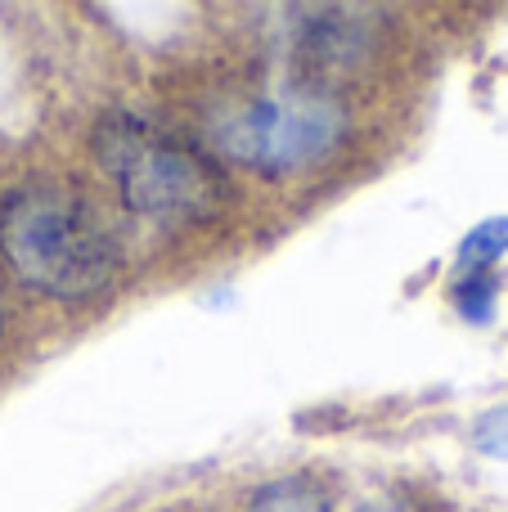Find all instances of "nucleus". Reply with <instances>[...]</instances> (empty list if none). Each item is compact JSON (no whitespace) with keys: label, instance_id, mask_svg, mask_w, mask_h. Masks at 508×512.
I'll return each mask as SVG.
<instances>
[{"label":"nucleus","instance_id":"nucleus-2","mask_svg":"<svg viewBox=\"0 0 508 512\" xmlns=\"http://www.w3.org/2000/svg\"><path fill=\"white\" fill-rule=\"evenodd\" d=\"M95 162L117 185L122 203L149 221L203 225L225 212V171L194 140L162 131L135 113H104L90 135Z\"/></svg>","mask_w":508,"mask_h":512},{"label":"nucleus","instance_id":"nucleus-4","mask_svg":"<svg viewBox=\"0 0 508 512\" xmlns=\"http://www.w3.org/2000/svg\"><path fill=\"white\" fill-rule=\"evenodd\" d=\"M248 512H333V490L329 481L311 477V472H297V477L261 486L252 495Z\"/></svg>","mask_w":508,"mask_h":512},{"label":"nucleus","instance_id":"nucleus-6","mask_svg":"<svg viewBox=\"0 0 508 512\" xmlns=\"http://www.w3.org/2000/svg\"><path fill=\"white\" fill-rule=\"evenodd\" d=\"M455 306L464 319H473V324H486L495 310V274L482 270V274H464L455 288Z\"/></svg>","mask_w":508,"mask_h":512},{"label":"nucleus","instance_id":"nucleus-5","mask_svg":"<svg viewBox=\"0 0 508 512\" xmlns=\"http://www.w3.org/2000/svg\"><path fill=\"white\" fill-rule=\"evenodd\" d=\"M504 252H508V221L495 216V221H482L477 230H468V239L459 243V270L482 274V270H491Z\"/></svg>","mask_w":508,"mask_h":512},{"label":"nucleus","instance_id":"nucleus-7","mask_svg":"<svg viewBox=\"0 0 508 512\" xmlns=\"http://www.w3.org/2000/svg\"><path fill=\"white\" fill-rule=\"evenodd\" d=\"M473 445L491 459H508V409H491L482 414V423L473 427Z\"/></svg>","mask_w":508,"mask_h":512},{"label":"nucleus","instance_id":"nucleus-8","mask_svg":"<svg viewBox=\"0 0 508 512\" xmlns=\"http://www.w3.org/2000/svg\"><path fill=\"white\" fill-rule=\"evenodd\" d=\"M360 512H428L419 504V499H410V495H387V499H374V504H365Z\"/></svg>","mask_w":508,"mask_h":512},{"label":"nucleus","instance_id":"nucleus-3","mask_svg":"<svg viewBox=\"0 0 508 512\" xmlns=\"http://www.w3.org/2000/svg\"><path fill=\"white\" fill-rule=\"evenodd\" d=\"M347 108L315 81L230 104L207 131L216 158L261 176H297L320 167L347 140Z\"/></svg>","mask_w":508,"mask_h":512},{"label":"nucleus","instance_id":"nucleus-1","mask_svg":"<svg viewBox=\"0 0 508 512\" xmlns=\"http://www.w3.org/2000/svg\"><path fill=\"white\" fill-rule=\"evenodd\" d=\"M0 265L41 297L81 301L113 283L122 248L81 194L18 185L0 198Z\"/></svg>","mask_w":508,"mask_h":512}]
</instances>
